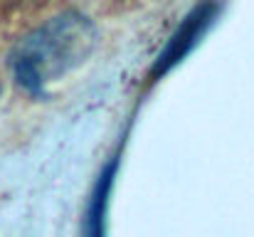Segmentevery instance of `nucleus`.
I'll use <instances>...</instances> for the list:
<instances>
[{
  "label": "nucleus",
  "instance_id": "obj_1",
  "mask_svg": "<svg viewBox=\"0 0 254 237\" xmlns=\"http://www.w3.org/2000/svg\"><path fill=\"white\" fill-rule=\"evenodd\" d=\"M94 45V27L82 15H62L25 37L12 55L15 77L22 86L42 91V86L74 65H79Z\"/></svg>",
  "mask_w": 254,
  "mask_h": 237
},
{
  "label": "nucleus",
  "instance_id": "obj_2",
  "mask_svg": "<svg viewBox=\"0 0 254 237\" xmlns=\"http://www.w3.org/2000/svg\"><path fill=\"white\" fill-rule=\"evenodd\" d=\"M210 15H212V7H200V10H195L190 17H188V22L175 32V37L170 40V45L166 47V52H163V57H158V65H156V72H163V70H168L173 62H178L185 52H188V47H192V42H195V37L202 32V27L207 25V20H210Z\"/></svg>",
  "mask_w": 254,
  "mask_h": 237
}]
</instances>
